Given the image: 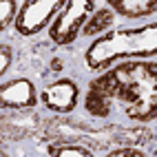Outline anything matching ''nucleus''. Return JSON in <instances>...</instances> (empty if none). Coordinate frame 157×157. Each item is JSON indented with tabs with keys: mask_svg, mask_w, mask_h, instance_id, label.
Returning a JSON list of instances; mask_svg holds the SVG:
<instances>
[{
	"mask_svg": "<svg viewBox=\"0 0 157 157\" xmlns=\"http://www.w3.org/2000/svg\"><path fill=\"white\" fill-rule=\"evenodd\" d=\"M40 100H42V104L49 111H53V113H71L73 109L78 106L80 86L73 80H69V78L51 82L49 86L42 89Z\"/></svg>",
	"mask_w": 157,
	"mask_h": 157,
	"instance_id": "nucleus-5",
	"label": "nucleus"
},
{
	"mask_svg": "<svg viewBox=\"0 0 157 157\" xmlns=\"http://www.w3.org/2000/svg\"><path fill=\"white\" fill-rule=\"evenodd\" d=\"M115 20V13L113 9L104 7V9H98L95 13H91L89 22L84 25V29H82V36H95V33H109V27L113 25Z\"/></svg>",
	"mask_w": 157,
	"mask_h": 157,
	"instance_id": "nucleus-8",
	"label": "nucleus"
},
{
	"mask_svg": "<svg viewBox=\"0 0 157 157\" xmlns=\"http://www.w3.org/2000/svg\"><path fill=\"white\" fill-rule=\"evenodd\" d=\"M0 60H2V62H0V73L5 75V73L9 71L11 60H13V53H11V47H9V44H2V47H0Z\"/></svg>",
	"mask_w": 157,
	"mask_h": 157,
	"instance_id": "nucleus-11",
	"label": "nucleus"
},
{
	"mask_svg": "<svg viewBox=\"0 0 157 157\" xmlns=\"http://www.w3.org/2000/svg\"><path fill=\"white\" fill-rule=\"evenodd\" d=\"M2 157H7V155H5V153H2Z\"/></svg>",
	"mask_w": 157,
	"mask_h": 157,
	"instance_id": "nucleus-14",
	"label": "nucleus"
},
{
	"mask_svg": "<svg viewBox=\"0 0 157 157\" xmlns=\"http://www.w3.org/2000/svg\"><path fill=\"white\" fill-rule=\"evenodd\" d=\"M0 104L2 109H31L38 104L36 84L27 78L9 80L0 89Z\"/></svg>",
	"mask_w": 157,
	"mask_h": 157,
	"instance_id": "nucleus-6",
	"label": "nucleus"
},
{
	"mask_svg": "<svg viewBox=\"0 0 157 157\" xmlns=\"http://www.w3.org/2000/svg\"><path fill=\"white\" fill-rule=\"evenodd\" d=\"M98 11V2L93 0H67L64 9L56 16L49 27V38L58 47H69L82 36V29L89 22L91 13Z\"/></svg>",
	"mask_w": 157,
	"mask_h": 157,
	"instance_id": "nucleus-3",
	"label": "nucleus"
},
{
	"mask_svg": "<svg viewBox=\"0 0 157 157\" xmlns=\"http://www.w3.org/2000/svg\"><path fill=\"white\" fill-rule=\"evenodd\" d=\"M60 67H62V62L60 60H53V71H60Z\"/></svg>",
	"mask_w": 157,
	"mask_h": 157,
	"instance_id": "nucleus-13",
	"label": "nucleus"
},
{
	"mask_svg": "<svg viewBox=\"0 0 157 157\" xmlns=\"http://www.w3.org/2000/svg\"><path fill=\"white\" fill-rule=\"evenodd\" d=\"M157 56V22L142 27H122L93 40L84 53L91 71H102L126 60H146Z\"/></svg>",
	"mask_w": 157,
	"mask_h": 157,
	"instance_id": "nucleus-2",
	"label": "nucleus"
},
{
	"mask_svg": "<svg viewBox=\"0 0 157 157\" xmlns=\"http://www.w3.org/2000/svg\"><path fill=\"white\" fill-rule=\"evenodd\" d=\"M47 153L51 157H93V151L86 148V146H80V144H69V142H58V144H51Z\"/></svg>",
	"mask_w": 157,
	"mask_h": 157,
	"instance_id": "nucleus-9",
	"label": "nucleus"
},
{
	"mask_svg": "<svg viewBox=\"0 0 157 157\" xmlns=\"http://www.w3.org/2000/svg\"><path fill=\"white\" fill-rule=\"evenodd\" d=\"M106 7L113 9L115 16H124L131 20L157 13V0H106Z\"/></svg>",
	"mask_w": 157,
	"mask_h": 157,
	"instance_id": "nucleus-7",
	"label": "nucleus"
},
{
	"mask_svg": "<svg viewBox=\"0 0 157 157\" xmlns=\"http://www.w3.org/2000/svg\"><path fill=\"white\" fill-rule=\"evenodd\" d=\"M115 104L131 122L146 124L157 120V62H117L91 82L84 102L89 115L106 120Z\"/></svg>",
	"mask_w": 157,
	"mask_h": 157,
	"instance_id": "nucleus-1",
	"label": "nucleus"
},
{
	"mask_svg": "<svg viewBox=\"0 0 157 157\" xmlns=\"http://www.w3.org/2000/svg\"><path fill=\"white\" fill-rule=\"evenodd\" d=\"M106 157H148V155L142 153V151H137V148H115Z\"/></svg>",
	"mask_w": 157,
	"mask_h": 157,
	"instance_id": "nucleus-12",
	"label": "nucleus"
},
{
	"mask_svg": "<svg viewBox=\"0 0 157 157\" xmlns=\"http://www.w3.org/2000/svg\"><path fill=\"white\" fill-rule=\"evenodd\" d=\"M20 13V5L13 2V0H7V2H2V16H0V29H7L11 22H16V18Z\"/></svg>",
	"mask_w": 157,
	"mask_h": 157,
	"instance_id": "nucleus-10",
	"label": "nucleus"
},
{
	"mask_svg": "<svg viewBox=\"0 0 157 157\" xmlns=\"http://www.w3.org/2000/svg\"><path fill=\"white\" fill-rule=\"evenodd\" d=\"M67 0H33V2H22L20 13L16 18V31L20 36H36L49 25H53L56 16L64 9Z\"/></svg>",
	"mask_w": 157,
	"mask_h": 157,
	"instance_id": "nucleus-4",
	"label": "nucleus"
}]
</instances>
